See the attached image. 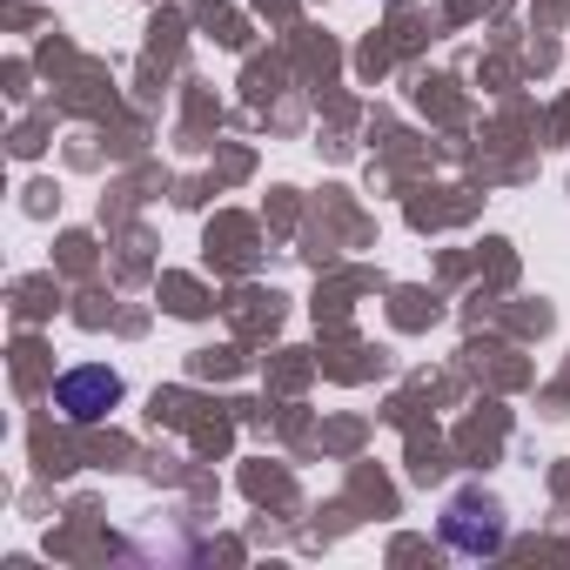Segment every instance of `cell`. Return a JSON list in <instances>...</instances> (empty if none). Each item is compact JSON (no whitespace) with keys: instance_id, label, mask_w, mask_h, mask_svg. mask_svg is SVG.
Returning <instances> with one entry per match:
<instances>
[{"instance_id":"obj_1","label":"cell","mask_w":570,"mask_h":570,"mask_svg":"<svg viewBox=\"0 0 570 570\" xmlns=\"http://www.w3.org/2000/svg\"><path fill=\"white\" fill-rule=\"evenodd\" d=\"M436 530H443L450 550H463V557H490V550H503V530H510V523H503V510H497L483 490H463V497L443 510Z\"/></svg>"},{"instance_id":"obj_2","label":"cell","mask_w":570,"mask_h":570,"mask_svg":"<svg viewBox=\"0 0 570 570\" xmlns=\"http://www.w3.org/2000/svg\"><path fill=\"white\" fill-rule=\"evenodd\" d=\"M55 403H61L75 423H101V416L121 403V376L101 370V363H81V370H68V376L55 383Z\"/></svg>"}]
</instances>
